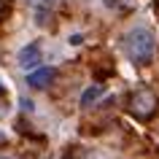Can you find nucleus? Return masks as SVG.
<instances>
[{
    "mask_svg": "<svg viewBox=\"0 0 159 159\" xmlns=\"http://www.w3.org/2000/svg\"><path fill=\"white\" fill-rule=\"evenodd\" d=\"M124 46H127V57L135 65H151L154 51H157V38L148 27H132L124 38Z\"/></svg>",
    "mask_w": 159,
    "mask_h": 159,
    "instance_id": "nucleus-1",
    "label": "nucleus"
},
{
    "mask_svg": "<svg viewBox=\"0 0 159 159\" xmlns=\"http://www.w3.org/2000/svg\"><path fill=\"white\" fill-rule=\"evenodd\" d=\"M127 108L132 113L135 119H140V121H148L154 113L159 111V94L148 86H143V89H135L129 94V100H127Z\"/></svg>",
    "mask_w": 159,
    "mask_h": 159,
    "instance_id": "nucleus-2",
    "label": "nucleus"
},
{
    "mask_svg": "<svg viewBox=\"0 0 159 159\" xmlns=\"http://www.w3.org/2000/svg\"><path fill=\"white\" fill-rule=\"evenodd\" d=\"M19 67L25 70V73H30V70H35V67H41L43 65V51L38 43H27L25 49L19 51Z\"/></svg>",
    "mask_w": 159,
    "mask_h": 159,
    "instance_id": "nucleus-3",
    "label": "nucleus"
},
{
    "mask_svg": "<svg viewBox=\"0 0 159 159\" xmlns=\"http://www.w3.org/2000/svg\"><path fill=\"white\" fill-rule=\"evenodd\" d=\"M54 75H57L54 67H35V70L27 73V84L35 86V89H43V86H49L54 81Z\"/></svg>",
    "mask_w": 159,
    "mask_h": 159,
    "instance_id": "nucleus-4",
    "label": "nucleus"
},
{
    "mask_svg": "<svg viewBox=\"0 0 159 159\" xmlns=\"http://www.w3.org/2000/svg\"><path fill=\"white\" fill-rule=\"evenodd\" d=\"M102 92H105L102 86H86V89H84V94H81V108H89V105H92L94 100H100V97H102Z\"/></svg>",
    "mask_w": 159,
    "mask_h": 159,
    "instance_id": "nucleus-5",
    "label": "nucleus"
},
{
    "mask_svg": "<svg viewBox=\"0 0 159 159\" xmlns=\"http://www.w3.org/2000/svg\"><path fill=\"white\" fill-rule=\"evenodd\" d=\"M102 6L111 11H129L132 8V0H102Z\"/></svg>",
    "mask_w": 159,
    "mask_h": 159,
    "instance_id": "nucleus-6",
    "label": "nucleus"
},
{
    "mask_svg": "<svg viewBox=\"0 0 159 159\" xmlns=\"http://www.w3.org/2000/svg\"><path fill=\"white\" fill-rule=\"evenodd\" d=\"M65 159H92V154L84 151L81 146H70V148L65 151Z\"/></svg>",
    "mask_w": 159,
    "mask_h": 159,
    "instance_id": "nucleus-7",
    "label": "nucleus"
},
{
    "mask_svg": "<svg viewBox=\"0 0 159 159\" xmlns=\"http://www.w3.org/2000/svg\"><path fill=\"white\" fill-rule=\"evenodd\" d=\"M11 14H14V0H0V25L11 19Z\"/></svg>",
    "mask_w": 159,
    "mask_h": 159,
    "instance_id": "nucleus-8",
    "label": "nucleus"
},
{
    "mask_svg": "<svg viewBox=\"0 0 159 159\" xmlns=\"http://www.w3.org/2000/svg\"><path fill=\"white\" fill-rule=\"evenodd\" d=\"M35 19H38V25H41V27H54V25H51V19H54V16H51V14H49L46 8H38Z\"/></svg>",
    "mask_w": 159,
    "mask_h": 159,
    "instance_id": "nucleus-9",
    "label": "nucleus"
},
{
    "mask_svg": "<svg viewBox=\"0 0 159 159\" xmlns=\"http://www.w3.org/2000/svg\"><path fill=\"white\" fill-rule=\"evenodd\" d=\"M30 3H33V6H38V8H49L51 0H30Z\"/></svg>",
    "mask_w": 159,
    "mask_h": 159,
    "instance_id": "nucleus-10",
    "label": "nucleus"
},
{
    "mask_svg": "<svg viewBox=\"0 0 159 159\" xmlns=\"http://www.w3.org/2000/svg\"><path fill=\"white\" fill-rule=\"evenodd\" d=\"M22 108H25V111H33V100H27V97H22Z\"/></svg>",
    "mask_w": 159,
    "mask_h": 159,
    "instance_id": "nucleus-11",
    "label": "nucleus"
},
{
    "mask_svg": "<svg viewBox=\"0 0 159 159\" xmlns=\"http://www.w3.org/2000/svg\"><path fill=\"white\" fill-rule=\"evenodd\" d=\"M6 111H8V105L3 102V97H0V116H6Z\"/></svg>",
    "mask_w": 159,
    "mask_h": 159,
    "instance_id": "nucleus-12",
    "label": "nucleus"
},
{
    "mask_svg": "<svg viewBox=\"0 0 159 159\" xmlns=\"http://www.w3.org/2000/svg\"><path fill=\"white\" fill-rule=\"evenodd\" d=\"M0 97H6V86L0 84Z\"/></svg>",
    "mask_w": 159,
    "mask_h": 159,
    "instance_id": "nucleus-13",
    "label": "nucleus"
},
{
    "mask_svg": "<svg viewBox=\"0 0 159 159\" xmlns=\"http://www.w3.org/2000/svg\"><path fill=\"white\" fill-rule=\"evenodd\" d=\"M3 143H6V132H0V146H3Z\"/></svg>",
    "mask_w": 159,
    "mask_h": 159,
    "instance_id": "nucleus-14",
    "label": "nucleus"
},
{
    "mask_svg": "<svg viewBox=\"0 0 159 159\" xmlns=\"http://www.w3.org/2000/svg\"><path fill=\"white\" fill-rule=\"evenodd\" d=\"M0 159H6V157H0Z\"/></svg>",
    "mask_w": 159,
    "mask_h": 159,
    "instance_id": "nucleus-15",
    "label": "nucleus"
}]
</instances>
